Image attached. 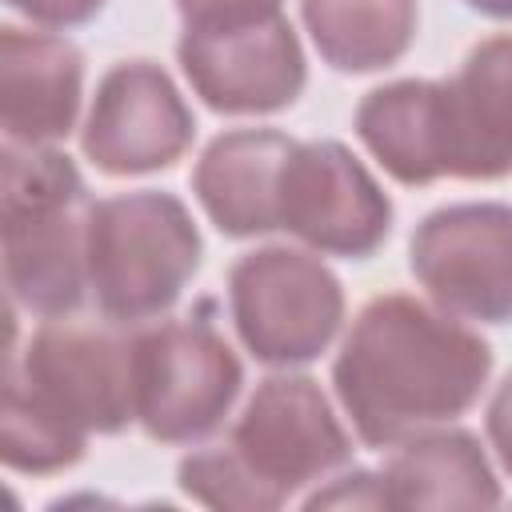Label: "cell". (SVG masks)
Returning a JSON list of instances; mask_svg holds the SVG:
<instances>
[{"mask_svg":"<svg viewBox=\"0 0 512 512\" xmlns=\"http://www.w3.org/2000/svg\"><path fill=\"white\" fill-rule=\"evenodd\" d=\"M492 376L488 340L440 304L372 296L332 360V388L360 444L396 448L476 408Z\"/></svg>","mask_w":512,"mask_h":512,"instance_id":"1","label":"cell"},{"mask_svg":"<svg viewBox=\"0 0 512 512\" xmlns=\"http://www.w3.org/2000/svg\"><path fill=\"white\" fill-rule=\"evenodd\" d=\"M88 184L52 144L0 148V236L8 300L28 316H72L88 288Z\"/></svg>","mask_w":512,"mask_h":512,"instance_id":"2","label":"cell"},{"mask_svg":"<svg viewBox=\"0 0 512 512\" xmlns=\"http://www.w3.org/2000/svg\"><path fill=\"white\" fill-rule=\"evenodd\" d=\"M200 256V228L172 192H116L88 208V288L104 320H160L200 272Z\"/></svg>","mask_w":512,"mask_h":512,"instance_id":"3","label":"cell"},{"mask_svg":"<svg viewBox=\"0 0 512 512\" xmlns=\"http://www.w3.org/2000/svg\"><path fill=\"white\" fill-rule=\"evenodd\" d=\"M4 380L20 384L44 412L84 436H116L136 424V332L104 320H44L24 352L16 348V308L8 324Z\"/></svg>","mask_w":512,"mask_h":512,"instance_id":"4","label":"cell"},{"mask_svg":"<svg viewBox=\"0 0 512 512\" xmlns=\"http://www.w3.org/2000/svg\"><path fill=\"white\" fill-rule=\"evenodd\" d=\"M344 284L312 248L264 244L228 268V312L240 344L268 368L328 352L344 324Z\"/></svg>","mask_w":512,"mask_h":512,"instance_id":"5","label":"cell"},{"mask_svg":"<svg viewBox=\"0 0 512 512\" xmlns=\"http://www.w3.org/2000/svg\"><path fill=\"white\" fill-rule=\"evenodd\" d=\"M244 388L232 344L196 316L136 328V424L156 444L212 436Z\"/></svg>","mask_w":512,"mask_h":512,"instance_id":"6","label":"cell"},{"mask_svg":"<svg viewBox=\"0 0 512 512\" xmlns=\"http://www.w3.org/2000/svg\"><path fill=\"white\" fill-rule=\"evenodd\" d=\"M224 444L252 476L264 508L288 504V496L352 460L348 428L332 412L320 380L304 372L264 376Z\"/></svg>","mask_w":512,"mask_h":512,"instance_id":"7","label":"cell"},{"mask_svg":"<svg viewBox=\"0 0 512 512\" xmlns=\"http://www.w3.org/2000/svg\"><path fill=\"white\" fill-rule=\"evenodd\" d=\"M408 268L444 312L512 324V204L464 200L428 212L412 228Z\"/></svg>","mask_w":512,"mask_h":512,"instance_id":"8","label":"cell"},{"mask_svg":"<svg viewBox=\"0 0 512 512\" xmlns=\"http://www.w3.org/2000/svg\"><path fill=\"white\" fill-rule=\"evenodd\" d=\"M280 228L304 248L368 260L392 232V200L340 140H296L280 168Z\"/></svg>","mask_w":512,"mask_h":512,"instance_id":"9","label":"cell"},{"mask_svg":"<svg viewBox=\"0 0 512 512\" xmlns=\"http://www.w3.org/2000/svg\"><path fill=\"white\" fill-rule=\"evenodd\" d=\"M176 60L192 96L220 116L284 112L308 84V60L284 12L236 28H184Z\"/></svg>","mask_w":512,"mask_h":512,"instance_id":"10","label":"cell"},{"mask_svg":"<svg viewBox=\"0 0 512 512\" xmlns=\"http://www.w3.org/2000/svg\"><path fill=\"white\" fill-rule=\"evenodd\" d=\"M196 140V116L156 60H116L80 128L84 160L104 176H148L172 168Z\"/></svg>","mask_w":512,"mask_h":512,"instance_id":"11","label":"cell"},{"mask_svg":"<svg viewBox=\"0 0 512 512\" xmlns=\"http://www.w3.org/2000/svg\"><path fill=\"white\" fill-rule=\"evenodd\" d=\"M84 100V52L60 32L0 28V124L12 144H60Z\"/></svg>","mask_w":512,"mask_h":512,"instance_id":"12","label":"cell"},{"mask_svg":"<svg viewBox=\"0 0 512 512\" xmlns=\"http://www.w3.org/2000/svg\"><path fill=\"white\" fill-rule=\"evenodd\" d=\"M296 140L280 128H232L204 144L192 196L220 236L252 240L280 232V168Z\"/></svg>","mask_w":512,"mask_h":512,"instance_id":"13","label":"cell"},{"mask_svg":"<svg viewBox=\"0 0 512 512\" xmlns=\"http://www.w3.org/2000/svg\"><path fill=\"white\" fill-rule=\"evenodd\" d=\"M352 128L372 160L404 188L452 176V124L444 80H388L360 96Z\"/></svg>","mask_w":512,"mask_h":512,"instance_id":"14","label":"cell"},{"mask_svg":"<svg viewBox=\"0 0 512 512\" xmlns=\"http://www.w3.org/2000/svg\"><path fill=\"white\" fill-rule=\"evenodd\" d=\"M452 180L512 176V32L484 36L444 80Z\"/></svg>","mask_w":512,"mask_h":512,"instance_id":"15","label":"cell"},{"mask_svg":"<svg viewBox=\"0 0 512 512\" xmlns=\"http://www.w3.org/2000/svg\"><path fill=\"white\" fill-rule=\"evenodd\" d=\"M392 508H496L500 480L464 428H428L396 444L380 468Z\"/></svg>","mask_w":512,"mask_h":512,"instance_id":"16","label":"cell"},{"mask_svg":"<svg viewBox=\"0 0 512 512\" xmlns=\"http://www.w3.org/2000/svg\"><path fill=\"white\" fill-rule=\"evenodd\" d=\"M300 20L332 72L364 76L408 56L420 32L416 0H300Z\"/></svg>","mask_w":512,"mask_h":512,"instance_id":"17","label":"cell"},{"mask_svg":"<svg viewBox=\"0 0 512 512\" xmlns=\"http://www.w3.org/2000/svg\"><path fill=\"white\" fill-rule=\"evenodd\" d=\"M88 436L44 412L20 384L4 380V444L0 456L12 472L52 476L84 460Z\"/></svg>","mask_w":512,"mask_h":512,"instance_id":"18","label":"cell"},{"mask_svg":"<svg viewBox=\"0 0 512 512\" xmlns=\"http://www.w3.org/2000/svg\"><path fill=\"white\" fill-rule=\"evenodd\" d=\"M284 0H176L184 28H236L280 16Z\"/></svg>","mask_w":512,"mask_h":512,"instance_id":"19","label":"cell"},{"mask_svg":"<svg viewBox=\"0 0 512 512\" xmlns=\"http://www.w3.org/2000/svg\"><path fill=\"white\" fill-rule=\"evenodd\" d=\"M304 508H392V504H388V488L380 472L352 468L328 480L324 488H316L312 496H304Z\"/></svg>","mask_w":512,"mask_h":512,"instance_id":"20","label":"cell"},{"mask_svg":"<svg viewBox=\"0 0 512 512\" xmlns=\"http://www.w3.org/2000/svg\"><path fill=\"white\" fill-rule=\"evenodd\" d=\"M4 4L44 28H80L96 20L108 0H4Z\"/></svg>","mask_w":512,"mask_h":512,"instance_id":"21","label":"cell"},{"mask_svg":"<svg viewBox=\"0 0 512 512\" xmlns=\"http://www.w3.org/2000/svg\"><path fill=\"white\" fill-rule=\"evenodd\" d=\"M484 432H488V444H492L500 468L512 476V372L496 384V392H492V400H488Z\"/></svg>","mask_w":512,"mask_h":512,"instance_id":"22","label":"cell"},{"mask_svg":"<svg viewBox=\"0 0 512 512\" xmlns=\"http://www.w3.org/2000/svg\"><path fill=\"white\" fill-rule=\"evenodd\" d=\"M464 4L488 20H512V0H464Z\"/></svg>","mask_w":512,"mask_h":512,"instance_id":"23","label":"cell"}]
</instances>
